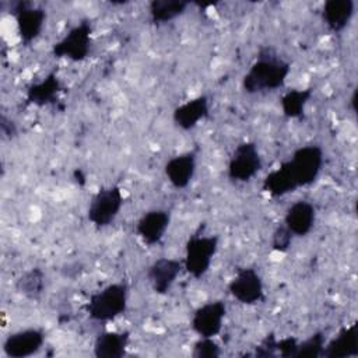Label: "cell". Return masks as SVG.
<instances>
[{
  "label": "cell",
  "instance_id": "cell-1",
  "mask_svg": "<svg viewBox=\"0 0 358 358\" xmlns=\"http://www.w3.org/2000/svg\"><path fill=\"white\" fill-rule=\"evenodd\" d=\"M291 64L280 57L271 48H263L256 62L243 76L242 87L248 94L274 91L284 85Z\"/></svg>",
  "mask_w": 358,
  "mask_h": 358
},
{
  "label": "cell",
  "instance_id": "cell-2",
  "mask_svg": "<svg viewBox=\"0 0 358 358\" xmlns=\"http://www.w3.org/2000/svg\"><path fill=\"white\" fill-rule=\"evenodd\" d=\"M127 285L115 282L92 294L87 303L88 316L96 322H109L124 313L127 308Z\"/></svg>",
  "mask_w": 358,
  "mask_h": 358
},
{
  "label": "cell",
  "instance_id": "cell-3",
  "mask_svg": "<svg viewBox=\"0 0 358 358\" xmlns=\"http://www.w3.org/2000/svg\"><path fill=\"white\" fill-rule=\"evenodd\" d=\"M298 187L313 183L323 166V150L319 145L309 144L294 151L292 157L285 161Z\"/></svg>",
  "mask_w": 358,
  "mask_h": 358
},
{
  "label": "cell",
  "instance_id": "cell-4",
  "mask_svg": "<svg viewBox=\"0 0 358 358\" xmlns=\"http://www.w3.org/2000/svg\"><path fill=\"white\" fill-rule=\"evenodd\" d=\"M218 249V236H192L186 243L183 266L186 271L194 277H203L213 262Z\"/></svg>",
  "mask_w": 358,
  "mask_h": 358
},
{
  "label": "cell",
  "instance_id": "cell-5",
  "mask_svg": "<svg viewBox=\"0 0 358 358\" xmlns=\"http://www.w3.org/2000/svg\"><path fill=\"white\" fill-rule=\"evenodd\" d=\"M92 43V25L88 21L71 28L59 42L53 45L55 57H66L73 62H83L88 57Z\"/></svg>",
  "mask_w": 358,
  "mask_h": 358
},
{
  "label": "cell",
  "instance_id": "cell-6",
  "mask_svg": "<svg viewBox=\"0 0 358 358\" xmlns=\"http://www.w3.org/2000/svg\"><path fill=\"white\" fill-rule=\"evenodd\" d=\"M124 203L119 186H109L101 189L91 200L87 215L88 220L96 227L103 228L110 225L117 217Z\"/></svg>",
  "mask_w": 358,
  "mask_h": 358
},
{
  "label": "cell",
  "instance_id": "cell-7",
  "mask_svg": "<svg viewBox=\"0 0 358 358\" xmlns=\"http://www.w3.org/2000/svg\"><path fill=\"white\" fill-rule=\"evenodd\" d=\"M262 157L253 141L241 143L231 154L228 178L235 182H248L262 169Z\"/></svg>",
  "mask_w": 358,
  "mask_h": 358
},
{
  "label": "cell",
  "instance_id": "cell-8",
  "mask_svg": "<svg viewBox=\"0 0 358 358\" xmlns=\"http://www.w3.org/2000/svg\"><path fill=\"white\" fill-rule=\"evenodd\" d=\"M11 13L15 17L21 42L24 45H29L42 32L46 20V11L42 7H35L28 1H17L13 4Z\"/></svg>",
  "mask_w": 358,
  "mask_h": 358
},
{
  "label": "cell",
  "instance_id": "cell-9",
  "mask_svg": "<svg viewBox=\"0 0 358 358\" xmlns=\"http://www.w3.org/2000/svg\"><path fill=\"white\" fill-rule=\"evenodd\" d=\"M231 295L245 305H255L264 298L260 274L252 267L239 268L228 285Z\"/></svg>",
  "mask_w": 358,
  "mask_h": 358
},
{
  "label": "cell",
  "instance_id": "cell-10",
  "mask_svg": "<svg viewBox=\"0 0 358 358\" xmlns=\"http://www.w3.org/2000/svg\"><path fill=\"white\" fill-rule=\"evenodd\" d=\"M225 315V302L210 301L196 309L192 317V327L200 337H214L221 331Z\"/></svg>",
  "mask_w": 358,
  "mask_h": 358
},
{
  "label": "cell",
  "instance_id": "cell-11",
  "mask_svg": "<svg viewBox=\"0 0 358 358\" xmlns=\"http://www.w3.org/2000/svg\"><path fill=\"white\" fill-rule=\"evenodd\" d=\"M45 341V333L39 329H27L10 334L3 343V351L10 358H25L36 354Z\"/></svg>",
  "mask_w": 358,
  "mask_h": 358
},
{
  "label": "cell",
  "instance_id": "cell-12",
  "mask_svg": "<svg viewBox=\"0 0 358 358\" xmlns=\"http://www.w3.org/2000/svg\"><path fill=\"white\" fill-rule=\"evenodd\" d=\"M182 262L171 257H159L157 259L147 270V277L154 292L159 295L168 294L175 280L182 271Z\"/></svg>",
  "mask_w": 358,
  "mask_h": 358
},
{
  "label": "cell",
  "instance_id": "cell-13",
  "mask_svg": "<svg viewBox=\"0 0 358 358\" xmlns=\"http://www.w3.org/2000/svg\"><path fill=\"white\" fill-rule=\"evenodd\" d=\"M316 220V208L306 200L291 204L284 217V225L295 236H305L310 232Z\"/></svg>",
  "mask_w": 358,
  "mask_h": 358
},
{
  "label": "cell",
  "instance_id": "cell-14",
  "mask_svg": "<svg viewBox=\"0 0 358 358\" xmlns=\"http://www.w3.org/2000/svg\"><path fill=\"white\" fill-rule=\"evenodd\" d=\"M169 222H171L169 211L151 210L138 220L136 231L144 243L155 245L162 239L165 231L168 229Z\"/></svg>",
  "mask_w": 358,
  "mask_h": 358
},
{
  "label": "cell",
  "instance_id": "cell-15",
  "mask_svg": "<svg viewBox=\"0 0 358 358\" xmlns=\"http://www.w3.org/2000/svg\"><path fill=\"white\" fill-rule=\"evenodd\" d=\"M196 172V152L189 151L171 158L165 164V175L176 189H185L192 182Z\"/></svg>",
  "mask_w": 358,
  "mask_h": 358
},
{
  "label": "cell",
  "instance_id": "cell-16",
  "mask_svg": "<svg viewBox=\"0 0 358 358\" xmlns=\"http://www.w3.org/2000/svg\"><path fill=\"white\" fill-rule=\"evenodd\" d=\"M208 115V98L206 95L196 96L173 110V122L182 130H190Z\"/></svg>",
  "mask_w": 358,
  "mask_h": 358
},
{
  "label": "cell",
  "instance_id": "cell-17",
  "mask_svg": "<svg viewBox=\"0 0 358 358\" xmlns=\"http://www.w3.org/2000/svg\"><path fill=\"white\" fill-rule=\"evenodd\" d=\"M129 341V331L99 333L94 343V355L98 358H120L126 354Z\"/></svg>",
  "mask_w": 358,
  "mask_h": 358
},
{
  "label": "cell",
  "instance_id": "cell-18",
  "mask_svg": "<svg viewBox=\"0 0 358 358\" xmlns=\"http://www.w3.org/2000/svg\"><path fill=\"white\" fill-rule=\"evenodd\" d=\"M357 323L344 327L323 348L322 355L327 358H345L358 355V331Z\"/></svg>",
  "mask_w": 358,
  "mask_h": 358
},
{
  "label": "cell",
  "instance_id": "cell-19",
  "mask_svg": "<svg viewBox=\"0 0 358 358\" xmlns=\"http://www.w3.org/2000/svg\"><path fill=\"white\" fill-rule=\"evenodd\" d=\"M352 15V0H327L322 10L323 21L333 32H341L350 24Z\"/></svg>",
  "mask_w": 358,
  "mask_h": 358
},
{
  "label": "cell",
  "instance_id": "cell-20",
  "mask_svg": "<svg viewBox=\"0 0 358 358\" xmlns=\"http://www.w3.org/2000/svg\"><path fill=\"white\" fill-rule=\"evenodd\" d=\"M62 91V83L57 78L56 73L48 74L43 80L34 83L27 90V102L43 106L53 103L57 99L59 92Z\"/></svg>",
  "mask_w": 358,
  "mask_h": 358
},
{
  "label": "cell",
  "instance_id": "cell-21",
  "mask_svg": "<svg viewBox=\"0 0 358 358\" xmlns=\"http://www.w3.org/2000/svg\"><path fill=\"white\" fill-rule=\"evenodd\" d=\"M296 189L298 186L285 162H282L278 169L270 172L263 180V190L267 192L271 197L285 196L291 192H295Z\"/></svg>",
  "mask_w": 358,
  "mask_h": 358
},
{
  "label": "cell",
  "instance_id": "cell-22",
  "mask_svg": "<svg viewBox=\"0 0 358 358\" xmlns=\"http://www.w3.org/2000/svg\"><path fill=\"white\" fill-rule=\"evenodd\" d=\"M187 6L183 0H152L148 7L150 18L155 24H164L182 15Z\"/></svg>",
  "mask_w": 358,
  "mask_h": 358
},
{
  "label": "cell",
  "instance_id": "cell-23",
  "mask_svg": "<svg viewBox=\"0 0 358 358\" xmlns=\"http://www.w3.org/2000/svg\"><path fill=\"white\" fill-rule=\"evenodd\" d=\"M313 95L312 88H305V90H289L285 92L281 98V109L282 113L289 117V119H298L303 115L305 106L308 105L309 99Z\"/></svg>",
  "mask_w": 358,
  "mask_h": 358
},
{
  "label": "cell",
  "instance_id": "cell-24",
  "mask_svg": "<svg viewBox=\"0 0 358 358\" xmlns=\"http://www.w3.org/2000/svg\"><path fill=\"white\" fill-rule=\"evenodd\" d=\"M45 287V274L41 268L35 267L25 271L17 281V289L29 299H38Z\"/></svg>",
  "mask_w": 358,
  "mask_h": 358
},
{
  "label": "cell",
  "instance_id": "cell-25",
  "mask_svg": "<svg viewBox=\"0 0 358 358\" xmlns=\"http://www.w3.org/2000/svg\"><path fill=\"white\" fill-rule=\"evenodd\" d=\"M324 348V336L323 333H315L309 338H306L302 343H298L295 358H316L322 357Z\"/></svg>",
  "mask_w": 358,
  "mask_h": 358
},
{
  "label": "cell",
  "instance_id": "cell-26",
  "mask_svg": "<svg viewBox=\"0 0 358 358\" xmlns=\"http://www.w3.org/2000/svg\"><path fill=\"white\" fill-rule=\"evenodd\" d=\"M220 354V347L213 337H201L199 341H196L192 352L194 358H217Z\"/></svg>",
  "mask_w": 358,
  "mask_h": 358
},
{
  "label": "cell",
  "instance_id": "cell-27",
  "mask_svg": "<svg viewBox=\"0 0 358 358\" xmlns=\"http://www.w3.org/2000/svg\"><path fill=\"white\" fill-rule=\"evenodd\" d=\"M291 242H292V234L288 231L285 225H281L274 231L271 246L275 252H280V253L287 252L291 246Z\"/></svg>",
  "mask_w": 358,
  "mask_h": 358
},
{
  "label": "cell",
  "instance_id": "cell-28",
  "mask_svg": "<svg viewBox=\"0 0 358 358\" xmlns=\"http://www.w3.org/2000/svg\"><path fill=\"white\" fill-rule=\"evenodd\" d=\"M274 345H275V354L277 355H280V357H294L295 351H296L298 341L294 337H287V338H282L280 341L275 340Z\"/></svg>",
  "mask_w": 358,
  "mask_h": 358
},
{
  "label": "cell",
  "instance_id": "cell-29",
  "mask_svg": "<svg viewBox=\"0 0 358 358\" xmlns=\"http://www.w3.org/2000/svg\"><path fill=\"white\" fill-rule=\"evenodd\" d=\"M0 129H1V133L7 137H13L15 133H17V127L14 124L13 120H8L4 115L1 116V123H0Z\"/></svg>",
  "mask_w": 358,
  "mask_h": 358
},
{
  "label": "cell",
  "instance_id": "cell-30",
  "mask_svg": "<svg viewBox=\"0 0 358 358\" xmlns=\"http://www.w3.org/2000/svg\"><path fill=\"white\" fill-rule=\"evenodd\" d=\"M350 103H351V110L355 112L357 110V106H355V103H357V90H354V92L351 95V99H350Z\"/></svg>",
  "mask_w": 358,
  "mask_h": 358
}]
</instances>
